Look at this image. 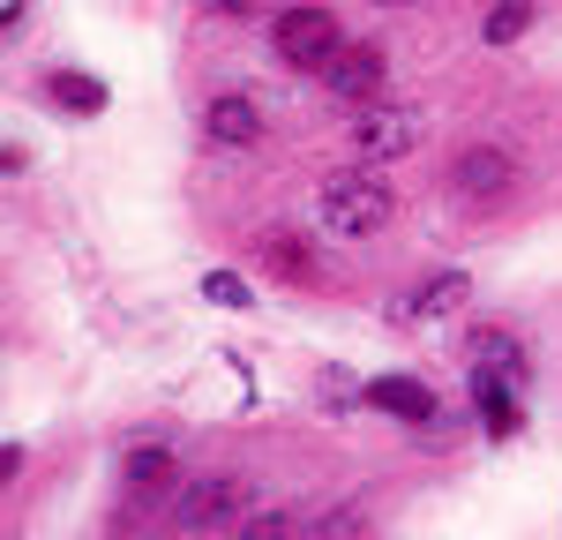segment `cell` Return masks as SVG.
<instances>
[{"instance_id": "4", "label": "cell", "mask_w": 562, "mask_h": 540, "mask_svg": "<svg viewBox=\"0 0 562 540\" xmlns=\"http://www.w3.org/2000/svg\"><path fill=\"white\" fill-rule=\"evenodd\" d=\"M323 83L352 98V105H375V90H383V53L375 45H338L330 53V68H323Z\"/></svg>"}, {"instance_id": "9", "label": "cell", "mask_w": 562, "mask_h": 540, "mask_svg": "<svg viewBox=\"0 0 562 540\" xmlns=\"http://www.w3.org/2000/svg\"><path fill=\"white\" fill-rule=\"evenodd\" d=\"M458 188H465V195H503V188H510V158L487 150V143L465 150V158H458Z\"/></svg>"}, {"instance_id": "16", "label": "cell", "mask_w": 562, "mask_h": 540, "mask_svg": "<svg viewBox=\"0 0 562 540\" xmlns=\"http://www.w3.org/2000/svg\"><path fill=\"white\" fill-rule=\"evenodd\" d=\"M203 293H211L217 308H248V285H240L233 270H211V278H203Z\"/></svg>"}, {"instance_id": "15", "label": "cell", "mask_w": 562, "mask_h": 540, "mask_svg": "<svg viewBox=\"0 0 562 540\" xmlns=\"http://www.w3.org/2000/svg\"><path fill=\"white\" fill-rule=\"evenodd\" d=\"M270 263H278V278H293V285L315 270V263H307V248H301V240H285V233H270Z\"/></svg>"}, {"instance_id": "14", "label": "cell", "mask_w": 562, "mask_h": 540, "mask_svg": "<svg viewBox=\"0 0 562 540\" xmlns=\"http://www.w3.org/2000/svg\"><path fill=\"white\" fill-rule=\"evenodd\" d=\"M525 23H532V0H503V8L487 15V45H510Z\"/></svg>"}, {"instance_id": "7", "label": "cell", "mask_w": 562, "mask_h": 540, "mask_svg": "<svg viewBox=\"0 0 562 540\" xmlns=\"http://www.w3.org/2000/svg\"><path fill=\"white\" fill-rule=\"evenodd\" d=\"M203 135H211L217 150H248L262 135V113L248 98H211V113H203Z\"/></svg>"}, {"instance_id": "17", "label": "cell", "mask_w": 562, "mask_h": 540, "mask_svg": "<svg viewBox=\"0 0 562 540\" xmlns=\"http://www.w3.org/2000/svg\"><path fill=\"white\" fill-rule=\"evenodd\" d=\"M211 8H225V15H248V8H262V0H211Z\"/></svg>"}, {"instance_id": "3", "label": "cell", "mask_w": 562, "mask_h": 540, "mask_svg": "<svg viewBox=\"0 0 562 540\" xmlns=\"http://www.w3.org/2000/svg\"><path fill=\"white\" fill-rule=\"evenodd\" d=\"M352 143H360V158H368V166H390V158L420 150V113H413V105H383V98H375V105L360 113Z\"/></svg>"}, {"instance_id": "8", "label": "cell", "mask_w": 562, "mask_h": 540, "mask_svg": "<svg viewBox=\"0 0 562 540\" xmlns=\"http://www.w3.org/2000/svg\"><path fill=\"white\" fill-rule=\"evenodd\" d=\"M368 405H383L397 420H435V391H420L413 375H383V383H368Z\"/></svg>"}, {"instance_id": "6", "label": "cell", "mask_w": 562, "mask_h": 540, "mask_svg": "<svg viewBox=\"0 0 562 540\" xmlns=\"http://www.w3.org/2000/svg\"><path fill=\"white\" fill-rule=\"evenodd\" d=\"M518 375H495V368H473V405L480 420H487V436H510L518 428Z\"/></svg>"}, {"instance_id": "13", "label": "cell", "mask_w": 562, "mask_h": 540, "mask_svg": "<svg viewBox=\"0 0 562 540\" xmlns=\"http://www.w3.org/2000/svg\"><path fill=\"white\" fill-rule=\"evenodd\" d=\"M458 301H465V278H458V270H442L435 285H420V301H413V308H420V315H450Z\"/></svg>"}, {"instance_id": "1", "label": "cell", "mask_w": 562, "mask_h": 540, "mask_svg": "<svg viewBox=\"0 0 562 540\" xmlns=\"http://www.w3.org/2000/svg\"><path fill=\"white\" fill-rule=\"evenodd\" d=\"M390 188L375 173H338L330 188H323V225L330 233H383L390 225Z\"/></svg>"}, {"instance_id": "12", "label": "cell", "mask_w": 562, "mask_h": 540, "mask_svg": "<svg viewBox=\"0 0 562 540\" xmlns=\"http://www.w3.org/2000/svg\"><path fill=\"white\" fill-rule=\"evenodd\" d=\"M473 368H495V375H518V383H525V353H518V338L487 330V338H480V353H473Z\"/></svg>"}, {"instance_id": "5", "label": "cell", "mask_w": 562, "mask_h": 540, "mask_svg": "<svg viewBox=\"0 0 562 540\" xmlns=\"http://www.w3.org/2000/svg\"><path fill=\"white\" fill-rule=\"evenodd\" d=\"M240 510V488L233 481H195V488L173 503V526H188V533H211V526H225Z\"/></svg>"}, {"instance_id": "11", "label": "cell", "mask_w": 562, "mask_h": 540, "mask_svg": "<svg viewBox=\"0 0 562 540\" xmlns=\"http://www.w3.org/2000/svg\"><path fill=\"white\" fill-rule=\"evenodd\" d=\"M53 105H68V113H105V83L98 76H53Z\"/></svg>"}, {"instance_id": "10", "label": "cell", "mask_w": 562, "mask_h": 540, "mask_svg": "<svg viewBox=\"0 0 562 540\" xmlns=\"http://www.w3.org/2000/svg\"><path fill=\"white\" fill-rule=\"evenodd\" d=\"M121 481H128V495H158L166 481H173V450H166V443H143V450H128Z\"/></svg>"}, {"instance_id": "2", "label": "cell", "mask_w": 562, "mask_h": 540, "mask_svg": "<svg viewBox=\"0 0 562 540\" xmlns=\"http://www.w3.org/2000/svg\"><path fill=\"white\" fill-rule=\"evenodd\" d=\"M338 15L330 8H293V15H278V60L285 68H330V53H338Z\"/></svg>"}]
</instances>
